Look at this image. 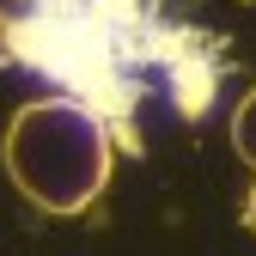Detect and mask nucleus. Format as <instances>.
<instances>
[{"instance_id": "nucleus-1", "label": "nucleus", "mask_w": 256, "mask_h": 256, "mask_svg": "<svg viewBox=\"0 0 256 256\" xmlns=\"http://www.w3.org/2000/svg\"><path fill=\"white\" fill-rule=\"evenodd\" d=\"M0 158L30 208L68 220L86 214L110 183V128L74 98H37L12 116Z\"/></svg>"}, {"instance_id": "nucleus-2", "label": "nucleus", "mask_w": 256, "mask_h": 256, "mask_svg": "<svg viewBox=\"0 0 256 256\" xmlns=\"http://www.w3.org/2000/svg\"><path fill=\"white\" fill-rule=\"evenodd\" d=\"M232 152H238L244 165L256 171V86L244 92V104L232 110Z\"/></svg>"}, {"instance_id": "nucleus-3", "label": "nucleus", "mask_w": 256, "mask_h": 256, "mask_svg": "<svg viewBox=\"0 0 256 256\" xmlns=\"http://www.w3.org/2000/svg\"><path fill=\"white\" fill-rule=\"evenodd\" d=\"M244 226H250V238H256V189H250V202H244Z\"/></svg>"}]
</instances>
